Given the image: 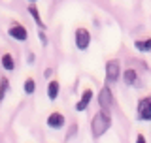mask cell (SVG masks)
<instances>
[{"label":"cell","mask_w":151,"mask_h":143,"mask_svg":"<svg viewBox=\"0 0 151 143\" xmlns=\"http://www.w3.org/2000/svg\"><path fill=\"white\" fill-rule=\"evenodd\" d=\"M111 126V117L108 111H98L96 115L93 117V122H91V132H93V137H100L104 136Z\"/></svg>","instance_id":"1"},{"label":"cell","mask_w":151,"mask_h":143,"mask_svg":"<svg viewBox=\"0 0 151 143\" xmlns=\"http://www.w3.org/2000/svg\"><path fill=\"white\" fill-rule=\"evenodd\" d=\"M98 104H100L102 111L110 113V107L113 106V94H111V90L108 89V87H102L100 89V92H98Z\"/></svg>","instance_id":"2"},{"label":"cell","mask_w":151,"mask_h":143,"mask_svg":"<svg viewBox=\"0 0 151 143\" xmlns=\"http://www.w3.org/2000/svg\"><path fill=\"white\" fill-rule=\"evenodd\" d=\"M119 75H121V64H119V60H108L106 62V79L110 81H117L119 79Z\"/></svg>","instance_id":"3"},{"label":"cell","mask_w":151,"mask_h":143,"mask_svg":"<svg viewBox=\"0 0 151 143\" xmlns=\"http://www.w3.org/2000/svg\"><path fill=\"white\" fill-rule=\"evenodd\" d=\"M89 44H91V34H89V30L87 28H78V30H76V47L85 51L89 47Z\"/></svg>","instance_id":"4"},{"label":"cell","mask_w":151,"mask_h":143,"mask_svg":"<svg viewBox=\"0 0 151 143\" xmlns=\"http://www.w3.org/2000/svg\"><path fill=\"white\" fill-rule=\"evenodd\" d=\"M138 119L151 121V96H145L138 102Z\"/></svg>","instance_id":"5"},{"label":"cell","mask_w":151,"mask_h":143,"mask_svg":"<svg viewBox=\"0 0 151 143\" xmlns=\"http://www.w3.org/2000/svg\"><path fill=\"white\" fill-rule=\"evenodd\" d=\"M8 34L12 36V38H15V40H19V41H25L27 38H28V32H27V28L23 26V25H19V23H13V25L9 26Z\"/></svg>","instance_id":"6"},{"label":"cell","mask_w":151,"mask_h":143,"mask_svg":"<svg viewBox=\"0 0 151 143\" xmlns=\"http://www.w3.org/2000/svg\"><path fill=\"white\" fill-rule=\"evenodd\" d=\"M123 81H125L129 87H142V81L138 77V74H136V70H132V68L123 72Z\"/></svg>","instance_id":"7"},{"label":"cell","mask_w":151,"mask_h":143,"mask_svg":"<svg viewBox=\"0 0 151 143\" xmlns=\"http://www.w3.org/2000/svg\"><path fill=\"white\" fill-rule=\"evenodd\" d=\"M47 126H49V128H55V130L63 128L64 126V115H63V113H59V111L51 113V115L47 117Z\"/></svg>","instance_id":"8"},{"label":"cell","mask_w":151,"mask_h":143,"mask_svg":"<svg viewBox=\"0 0 151 143\" xmlns=\"http://www.w3.org/2000/svg\"><path fill=\"white\" fill-rule=\"evenodd\" d=\"M91 100H93V90L91 89H85L83 94H81V100L76 104V111H85L87 106L91 104Z\"/></svg>","instance_id":"9"},{"label":"cell","mask_w":151,"mask_h":143,"mask_svg":"<svg viewBox=\"0 0 151 143\" xmlns=\"http://www.w3.org/2000/svg\"><path fill=\"white\" fill-rule=\"evenodd\" d=\"M28 13L32 15V19L36 21L38 26H40V28H45L44 21H42V17H40V11H38V8H36V4H28Z\"/></svg>","instance_id":"10"},{"label":"cell","mask_w":151,"mask_h":143,"mask_svg":"<svg viewBox=\"0 0 151 143\" xmlns=\"http://www.w3.org/2000/svg\"><path fill=\"white\" fill-rule=\"evenodd\" d=\"M59 81H49V85H47V96H49V100H57V96H59Z\"/></svg>","instance_id":"11"},{"label":"cell","mask_w":151,"mask_h":143,"mask_svg":"<svg viewBox=\"0 0 151 143\" xmlns=\"http://www.w3.org/2000/svg\"><path fill=\"white\" fill-rule=\"evenodd\" d=\"M134 47L138 51H142V53H147V51H151V38H147V40H136L134 41Z\"/></svg>","instance_id":"12"},{"label":"cell","mask_w":151,"mask_h":143,"mask_svg":"<svg viewBox=\"0 0 151 143\" xmlns=\"http://www.w3.org/2000/svg\"><path fill=\"white\" fill-rule=\"evenodd\" d=\"M2 68H4V70H8V72H12L13 68H15L13 56L9 55V53H4V55H2Z\"/></svg>","instance_id":"13"},{"label":"cell","mask_w":151,"mask_h":143,"mask_svg":"<svg viewBox=\"0 0 151 143\" xmlns=\"http://www.w3.org/2000/svg\"><path fill=\"white\" fill-rule=\"evenodd\" d=\"M8 90H9V81H8V77H2L0 79V104H2L4 98H6Z\"/></svg>","instance_id":"14"},{"label":"cell","mask_w":151,"mask_h":143,"mask_svg":"<svg viewBox=\"0 0 151 143\" xmlns=\"http://www.w3.org/2000/svg\"><path fill=\"white\" fill-rule=\"evenodd\" d=\"M36 90V83H34V79H27L25 81V92L27 94H32Z\"/></svg>","instance_id":"15"},{"label":"cell","mask_w":151,"mask_h":143,"mask_svg":"<svg viewBox=\"0 0 151 143\" xmlns=\"http://www.w3.org/2000/svg\"><path fill=\"white\" fill-rule=\"evenodd\" d=\"M76 132H78V126L72 124V126H70V130H68V134H66V139H70V137H72V136L76 134Z\"/></svg>","instance_id":"16"},{"label":"cell","mask_w":151,"mask_h":143,"mask_svg":"<svg viewBox=\"0 0 151 143\" xmlns=\"http://www.w3.org/2000/svg\"><path fill=\"white\" fill-rule=\"evenodd\" d=\"M136 143H147V141H145V137H144V134H138V136H136Z\"/></svg>","instance_id":"17"},{"label":"cell","mask_w":151,"mask_h":143,"mask_svg":"<svg viewBox=\"0 0 151 143\" xmlns=\"http://www.w3.org/2000/svg\"><path fill=\"white\" fill-rule=\"evenodd\" d=\"M38 36H40V40H42V44H47V38H45V34H44V30H42V32H38Z\"/></svg>","instance_id":"18"},{"label":"cell","mask_w":151,"mask_h":143,"mask_svg":"<svg viewBox=\"0 0 151 143\" xmlns=\"http://www.w3.org/2000/svg\"><path fill=\"white\" fill-rule=\"evenodd\" d=\"M51 75H53V70L47 68V70H45V77H51Z\"/></svg>","instance_id":"19"}]
</instances>
